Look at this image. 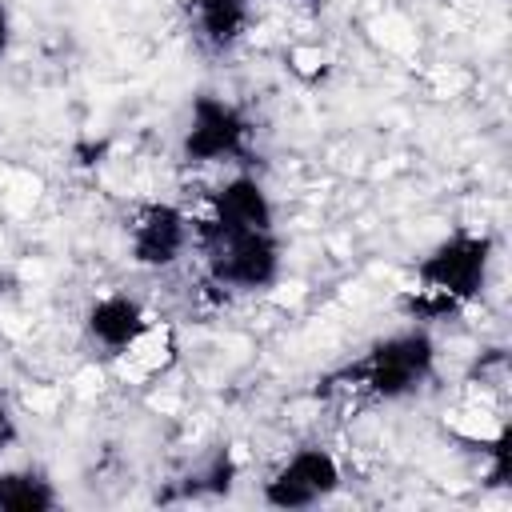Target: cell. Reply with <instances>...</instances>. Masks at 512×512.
<instances>
[{"label":"cell","mask_w":512,"mask_h":512,"mask_svg":"<svg viewBox=\"0 0 512 512\" xmlns=\"http://www.w3.org/2000/svg\"><path fill=\"white\" fill-rule=\"evenodd\" d=\"M484 264H488V240L484 236H452L448 244H440L424 264H420V280L412 288V308L420 316H448L456 312L464 300L476 296L480 280H484Z\"/></svg>","instance_id":"cell-1"},{"label":"cell","mask_w":512,"mask_h":512,"mask_svg":"<svg viewBox=\"0 0 512 512\" xmlns=\"http://www.w3.org/2000/svg\"><path fill=\"white\" fill-rule=\"evenodd\" d=\"M336 480H340V468L324 448H300L280 464V472L268 480L264 492L280 508H304V504H316L320 496H328L336 488Z\"/></svg>","instance_id":"cell-2"},{"label":"cell","mask_w":512,"mask_h":512,"mask_svg":"<svg viewBox=\"0 0 512 512\" xmlns=\"http://www.w3.org/2000/svg\"><path fill=\"white\" fill-rule=\"evenodd\" d=\"M188 216L180 208H168V204H148L132 216L128 224V240H132V252L140 264L148 268H164L172 264L184 244H188Z\"/></svg>","instance_id":"cell-3"},{"label":"cell","mask_w":512,"mask_h":512,"mask_svg":"<svg viewBox=\"0 0 512 512\" xmlns=\"http://www.w3.org/2000/svg\"><path fill=\"white\" fill-rule=\"evenodd\" d=\"M176 364V332L160 316H144V324L132 332V340L116 352V368L132 384H148L164 376Z\"/></svg>","instance_id":"cell-4"},{"label":"cell","mask_w":512,"mask_h":512,"mask_svg":"<svg viewBox=\"0 0 512 512\" xmlns=\"http://www.w3.org/2000/svg\"><path fill=\"white\" fill-rule=\"evenodd\" d=\"M244 132H248L244 120L228 104L200 100L196 112H192V128H188V156L200 160V164L236 156L240 144H244Z\"/></svg>","instance_id":"cell-5"},{"label":"cell","mask_w":512,"mask_h":512,"mask_svg":"<svg viewBox=\"0 0 512 512\" xmlns=\"http://www.w3.org/2000/svg\"><path fill=\"white\" fill-rule=\"evenodd\" d=\"M196 32L212 48H228L244 36L252 20V0H192Z\"/></svg>","instance_id":"cell-6"},{"label":"cell","mask_w":512,"mask_h":512,"mask_svg":"<svg viewBox=\"0 0 512 512\" xmlns=\"http://www.w3.org/2000/svg\"><path fill=\"white\" fill-rule=\"evenodd\" d=\"M144 308L136 304V300H128V296H104L96 308H92V316H88V328H92V336L116 356L128 340H132V332L144 324Z\"/></svg>","instance_id":"cell-7"},{"label":"cell","mask_w":512,"mask_h":512,"mask_svg":"<svg viewBox=\"0 0 512 512\" xmlns=\"http://www.w3.org/2000/svg\"><path fill=\"white\" fill-rule=\"evenodd\" d=\"M52 488L48 480H40L36 472H4L0 476V508H12V512H40V508H52Z\"/></svg>","instance_id":"cell-8"},{"label":"cell","mask_w":512,"mask_h":512,"mask_svg":"<svg viewBox=\"0 0 512 512\" xmlns=\"http://www.w3.org/2000/svg\"><path fill=\"white\" fill-rule=\"evenodd\" d=\"M288 68L304 80H316L324 68H328V52L320 44H292L288 48Z\"/></svg>","instance_id":"cell-9"},{"label":"cell","mask_w":512,"mask_h":512,"mask_svg":"<svg viewBox=\"0 0 512 512\" xmlns=\"http://www.w3.org/2000/svg\"><path fill=\"white\" fill-rule=\"evenodd\" d=\"M8 436H12V424H8V416H4V408H0V444H8Z\"/></svg>","instance_id":"cell-10"},{"label":"cell","mask_w":512,"mask_h":512,"mask_svg":"<svg viewBox=\"0 0 512 512\" xmlns=\"http://www.w3.org/2000/svg\"><path fill=\"white\" fill-rule=\"evenodd\" d=\"M4 40H8V16H4V8H0V52H4Z\"/></svg>","instance_id":"cell-11"}]
</instances>
